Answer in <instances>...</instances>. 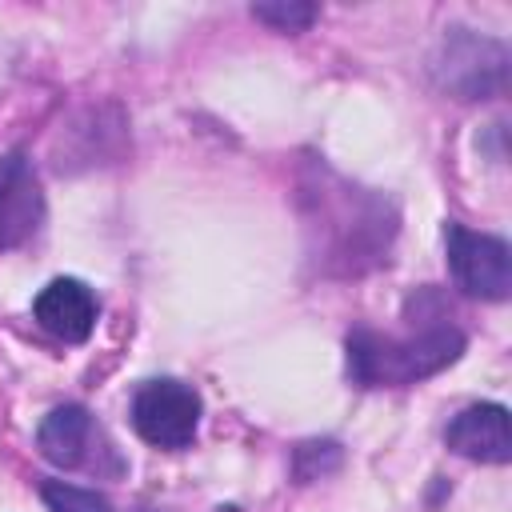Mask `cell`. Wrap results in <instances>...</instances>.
Wrapping results in <instances>:
<instances>
[{"instance_id":"4","label":"cell","mask_w":512,"mask_h":512,"mask_svg":"<svg viewBox=\"0 0 512 512\" xmlns=\"http://www.w3.org/2000/svg\"><path fill=\"white\" fill-rule=\"evenodd\" d=\"M496 52H504V44L456 28V32L444 40V60L436 64V68L444 72L440 84H444L448 92H456L460 100H476V96H488V92L504 88V68H476V60H488V56H496Z\"/></svg>"},{"instance_id":"6","label":"cell","mask_w":512,"mask_h":512,"mask_svg":"<svg viewBox=\"0 0 512 512\" xmlns=\"http://www.w3.org/2000/svg\"><path fill=\"white\" fill-rule=\"evenodd\" d=\"M44 216V196L24 164V156H8L0 168V248H20Z\"/></svg>"},{"instance_id":"9","label":"cell","mask_w":512,"mask_h":512,"mask_svg":"<svg viewBox=\"0 0 512 512\" xmlns=\"http://www.w3.org/2000/svg\"><path fill=\"white\" fill-rule=\"evenodd\" d=\"M48 512H112V504L92 492V488H76V484H64V480H48L40 488Z\"/></svg>"},{"instance_id":"8","label":"cell","mask_w":512,"mask_h":512,"mask_svg":"<svg viewBox=\"0 0 512 512\" xmlns=\"http://www.w3.org/2000/svg\"><path fill=\"white\" fill-rule=\"evenodd\" d=\"M96 440H100V432H96L92 416H88L80 404L52 408V412L44 416L40 432H36L40 452H44L52 464H60V468L92 464V460H88V452H92V444H96Z\"/></svg>"},{"instance_id":"2","label":"cell","mask_w":512,"mask_h":512,"mask_svg":"<svg viewBox=\"0 0 512 512\" xmlns=\"http://www.w3.org/2000/svg\"><path fill=\"white\" fill-rule=\"evenodd\" d=\"M132 428L156 448H184L200 428V396L180 380H148L132 396Z\"/></svg>"},{"instance_id":"5","label":"cell","mask_w":512,"mask_h":512,"mask_svg":"<svg viewBox=\"0 0 512 512\" xmlns=\"http://www.w3.org/2000/svg\"><path fill=\"white\" fill-rule=\"evenodd\" d=\"M444 440L456 456H468L480 464H508L512 460L508 408L504 404H472L448 424Z\"/></svg>"},{"instance_id":"10","label":"cell","mask_w":512,"mask_h":512,"mask_svg":"<svg viewBox=\"0 0 512 512\" xmlns=\"http://www.w3.org/2000/svg\"><path fill=\"white\" fill-rule=\"evenodd\" d=\"M256 20H264L276 32H304L316 20V4H300V0H276V4H256L252 8Z\"/></svg>"},{"instance_id":"3","label":"cell","mask_w":512,"mask_h":512,"mask_svg":"<svg viewBox=\"0 0 512 512\" xmlns=\"http://www.w3.org/2000/svg\"><path fill=\"white\" fill-rule=\"evenodd\" d=\"M448 268L468 296L508 300L512 292V256L500 236L448 224Z\"/></svg>"},{"instance_id":"7","label":"cell","mask_w":512,"mask_h":512,"mask_svg":"<svg viewBox=\"0 0 512 512\" xmlns=\"http://www.w3.org/2000/svg\"><path fill=\"white\" fill-rule=\"evenodd\" d=\"M32 312H36L44 332H52V336H60L68 344L88 340L92 328H96V296H92L88 284H80L72 276H60L48 288H40Z\"/></svg>"},{"instance_id":"1","label":"cell","mask_w":512,"mask_h":512,"mask_svg":"<svg viewBox=\"0 0 512 512\" xmlns=\"http://www.w3.org/2000/svg\"><path fill=\"white\" fill-rule=\"evenodd\" d=\"M460 352H464V332L456 324H448L444 316L428 320L408 340H392V336H380L368 328L348 336V368L368 388H384V384L396 388V384L424 380V376L456 364Z\"/></svg>"}]
</instances>
